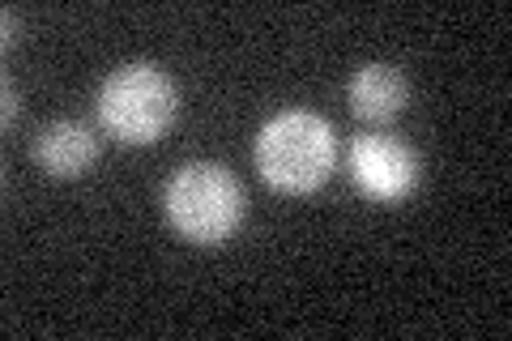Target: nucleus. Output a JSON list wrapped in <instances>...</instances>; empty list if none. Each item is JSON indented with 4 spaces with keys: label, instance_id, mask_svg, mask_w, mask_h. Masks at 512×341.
Returning <instances> with one entry per match:
<instances>
[{
    "label": "nucleus",
    "instance_id": "1",
    "mask_svg": "<svg viewBox=\"0 0 512 341\" xmlns=\"http://www.w3.org/2000/svg\"><path fill=\"white\" fill-rule=\"evenodd\" d=\"M252 158L269 188L291 192V197H308V192H316L333 175L338 137H333V124L325 116L291 107L265 120V128L256 133Z\"/></svg>",
    "mask_w": 512,
    "mask_h": 341
},
{
    "label": "nucleus",
    "instance_id": "2",
    "mask_svg": "<svg viewBox=\"0 0 512 341\" xmlns=\"http://www.w3.org/2000/svg\"><path fill=\"white\" fill-rule=\"evenodd\" d=\"M94 111H99L103 133L120 145H154L171 133L175 116H180V94L158 64L137 60L103 77Z\"/></svg>",
    "mask_w": 512,
    "mask_h": 341
},
{
    "label": "nucleus",
    "instance_id": "3",
    "mask_svg": "<svg viewBox=\"0 0 512 341\" xmlns=\"http://www.w3.org/2000/svg\"><path fill=\"white\" fill-rule=\"evenodd\" d=\"M163 209L188 243L218 248L244 222V188L222 162H184L163 188Z\"/></svg>",
    "mask_w": 512,
    "mask_h": 341
},
{
    "label": "nucleus",
    "instance_id": "7",
    "mask_svg": "<svg viewBox=\"0 0 512 341\" xmlns=\"http://www.w3.org/2000/svg\"><path fill=\"white\" fill-rule=\"evenodd\" d=\"M18 111H22V99L13 94V86L5 81V124H13V116H18Z\"/></svg>",
    "mask_w": 512,
    "mask_h": 341
},
{
    "label": "nucleus",
    "instance_id": "4",
    "mask_svg": "<svg viewBox=\"0 0 512 341\" xmlns=\"http://www.w3.org/2000/svg\"><path fill=\"white\" fill-rule=\"evenodd\" d=\"M346 171L350 184L359 188V197H367L372 205H397L419 188V154L402 137L389 133L355 137L346 154Z\"/></svg>",
    "mask_w": 512,
    "mask_h": 341
},
{
    "label": "nucleus",
    "instance_id": "6",
    "mask_svg": "<svg viewBox=\"0 0 512 341\" xmlns=\"http://www.w3.org/2000/svg\"><path fill=\"white\" fill-rule=\"evenodd\" d=\"M99 158V137L82 120H56L35 137V162L52 180H77Z\"/></svg>",
    "mask_w": 512,
    "mask_h": 341
},
{
    "label": "nucleus",
    "instance_id": "5",
    "mask_svg": "<svg viewBox=\"0 0 512 341\" xmlns=\"http://www.w3.org/2000/svg\"><path fill=\"white\" fill-rule=\"evenodd\" d=\"M406 99H410V86L397 64H384V60H372L355 69V77L346 81V103L355 111L359 120L367 124H389L406 111Z\"/></svg>",
    "mask_w": 512,
    "mask_h": 341
}]
</instances>
